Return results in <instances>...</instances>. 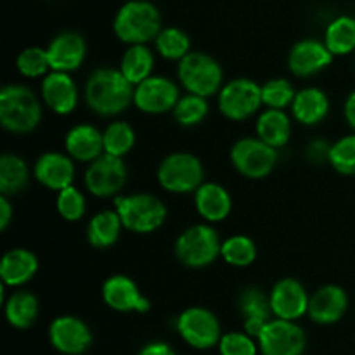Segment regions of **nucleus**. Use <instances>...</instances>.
<instances>
[{
	"instance_id": "nucleus-42",
	"label": "nucleus",
	"mask_w": 355,
	"mask_h": 355,
	"mask_svg": "<svg viewBox=\"0 0 355 355\" xmlns=\"http://www.w3.org/2000/svg\"><path fill=\"white\" fill-rule=\"evenodd\" d=\"M329 153H331V144L326 139H314L305 149V156L314 165H329Z\"/></svg>"
},
{
	"instance_id": "nucleus-7",
	"label": "nucleus",
	"mask_w": 355,
	"mask_h": 355,
	"mask_svg": "<svg viewBox=\"0 0 355 355\" xmlns=\"http://www.w3.org/2000/svg\"><path fill=\"white\" fill-rule=\"evenodd\" d=\"M222 239L211 224H194L175 239L177 260L189 269H205L220 257Z\"/></svg>"
},
{
	"instance_id": "nucleus-32",
	"label": "nucleus",
	"mask_w": 355,
	"mask_h": 355,
	"mask_svg": "<svg viewBox=\"0 0 355 355\" xmlns=\"http://www.w3.org/2000/svg\"><path fill=\"white\" fill-rule=\"evenodd\" d=\"M324 45L333 55H347L355 51V17L338 16L326 26Z\"/></svg>"
},
{
	"instance_id": "nucleus-39",
	"label": "nucleus",
	"mask_w": 355,
	"mask_h": 355,
	"mask_svg": "<svg viewBox=\"0 0 355 355\" xmlns=\"http://www.w3.org/2000/svg\"><path fill=\"white\" fill-rule=\"evenodd\" d=\"M55 210L66 222L82 220L87 211L85 194L75 186L59 191L58 198H55Z\"/></svg>"
},
{
	"instance_id": "nucleus-31",
	"label": "nucleus",
	"mask_w": 355,
	"mask_h": 355,
	"mask_svg": "<svg viewBox=\"0 0 355 355\" xmlns=\"http://www.w3.org/2000/svg\"><path fill=\"white\" fill-rule=\"evenodd\" d=\"M155 52L148 45H130L121 55L118 69L123 73V76L132 85L137 87L139 83L151 78L155 71Z\"/></svg>"
},
{
	"instance_id": "nucleus-10",
	"label": "nucleus",
	"mask_w": 355,
	"mask_h": 355,
	"mask_svg": "<svg viewBox=\"0 0 355 355\" xmlns=\"http://www.w3.org/2000/svg\"><path fill=\"white\" fill-rule=\"evenodd\" d=\"M177 331L184 342L198 350H208L220 343L222 328L217 315L205 307H189L177 318Z\"/></svg>"
},
{
	"instance_id": "nucleus-29",
	"label": "nucleus",
	"mask_w": 355,
	"mask_h": 355,
	"mask_svg": "<svg viewBox=\"0 0 355 355\" xmlns=\"http://www.w3.org/2000/svg\"><path fill=\"white\" fill-rule=\"evenodd\" d=\"M40 302L31 291L16 290L3 302V314L7 322L16 329H28L37 321Z\"/></svg>"
},
{
	"instance_id": "nucleus-20",
	"label": "nucleus",
	"mask_w": 355,
	"mask_h": 355,
	"mask_svg": "<svg viewBox=\"0 0 355 355\" xmlns=\"http://www.w3.org/2000/svg\"><path fill=\"white\" fill-rule=\"evenodd\" d=\"M47 55L52 71L69 73L71 75L85 61V38L76 33V31H61L47 45Z\"/></svg>"
},
{
	"instance_id": "nucleus-23",
	"label": "nucleus",
	"mask_w": 355,
	"mask_h": 355,
	"mask_svg": "<svg viewBox=\"0 0 355 355\" xmlns=\"http://www.w3.org/2000/svg\"><path fill=\"white\" fill-rule=\"evenodd\" d=\"M64 153L73 162L90 165L104 155L103 130L92 123H78L64 135Z\"/></svg>"
},
{
	"instance_id": "nucleus-15",
	"label": "nucleus",
	"mask_w": 355,
	"mask_h": 355,
	"mask_svg": "<svg viewBox=\"0 0 355 355\" xmlns=\"http://www.w3.org/2000/svg\"><path fill=\"white\" fill-rule=\"evenodd\" d=\"M49 340L58 352L82 355L92 343V331L89 324L76 315H59L49 326Z\"/></svg>"
},
{
	"instance_id": "nucleus-1",
	"label": "nucleus",
	"mask_w": 355,
	"mask_h": 355,
	"mask_svg": "<svg viewBox=\"0 0 355 355\" xmlns=\"http://www.w3.org/2000/svg\"><path fill=\"white\" fill-rule=\"evenodd\" d=\"M135 87L118 68L103 66L89 75L85 82V104L99 116H118L134 104Z\"/></svg>"
},
{
	"instance_id": "nucleus-12",
	"label": "nucleus",
	"mask_w": 355,
	"mask_h": 355,
	"mask_svg": "<svg viewBox=\"0 0 355 355\" xmlns=\"http://www.w3.org/2000/svg\"><path fill=\"white\" fill-rule=\"evenodd\" d=\"M180 99L179 83L168 76L153 75L146 82L139 83L134 92V106L144 114L172 113Z\"/></svg>"
},
{
	"instance_id": "nucleus-38",
	"label": "nucleus",
	"mask_w": 355,
	"mask_h": 355,
	"mask_svg": "<svg viewBox=\"0 0 355 355\" xmlns=\"http://www.w3.org/2000/svg\"><path fill=\"white\" fill-rule=\"evenodd\" d=\"M16 68L24 78H44V76H47L52 71L47 49L28 47L21 51L16 59Z\"/></svg>"
},
{
	"instance_id": "nucleus-43",
	"label": "nucleus",
	"mask_w": 355,
	"mask_h": 355,
	"mask_svg": "<svg viewBox=\"0 0 355 355\" xmlns=\"http://www.w3.org/2000/svg\"><path fill=\"white\" fill-rule=\"evenodd\" d=\"M14 208L10 203V198L0 194V231H6L9 224L12 222Z\"/></svg>"
},
{
	"instance_id": "nucleus-37",
	"label": "nucleus",
	"mask_w": 355,
	"mask_h": 355,
	"mask_svg": "<svg viewBox=\"0 0 355 355\" xmlns=\"http://www.w3.org/2000/svg\"><path fill=\"white\" fill-rule=\"evenodd\" d=\"M297 92L298 90L290 80L277 76V78L267 80L262 85V103L266 110L286 111L293 104Z\"/></svg>"
},
{
	"instance_id": "nucleus-17",
	"label": "nucleus",
	"mask_w": 355,
	"mask_h": 355,
	"mask_svg": "<svg viewBox=\"0 0 355 355\" xmlns=\"http://www.w3.org/2000/svg\"><path fill=\"white\" fill-rule=\"evenodd\" d=\"M335 55L328 51L324 42L318 38H304L291 47L288 54V69L297 78H311L324 71Z\"/></svg>"
},
{
	"instance_id": "nucleus-3",
	"label": "nucleus",
	"mask_w": 355,
	"mask_h": 355,
	"mask_svg": "<svg viewBox=\"0 0 355 355\" xmlns=\"http://www.w3.org/2000/svg\"><path fill=\"white\" fill-rule=\"evenodd\" d=\"M162 30V14L149 0H128L118 9L113 19L114 35L128 47L155 42Z\"/></svg>"
},
{
	"instance_id": "nucleus-4",
	"label": "nucleus",
	"mask_w": 355,
	"mask_h": 355,
	"mask_svg": "<svg viewBox=\"0 0 355 355\" xmlns=\"http://www.w3.org/2000/svg\"><path fill=\"white\" fill-rule=\"evenodd\" d=\"M114 211L121 218L125 231L135 234L156 232L166 220L165 203L158 196L149 193L120 194L113 200Z\"/></svg>"
},
{
	"instance_id": "nucleus-8",
	"label": "nucleus",
	"mask_w": 355,
	"mask_h": 355,
	"mask_svg": "<svg viewBox=\"0 0 355 355\" xmlns=\"http://www.w3.org/2000/svg\"><path fill=\"white\" fill-rule=\"evenodd\" d=\"M229 158L239 175L259 180L266 179L274 172L279 162V153L255 135V137H241L236 141L229 153Z\"/></svg>"
},
{
	"instance_id": "nucleus-36",
	"label": "nucleus",
	"mask_w": 355,
	"mask_h": 355,
	"mask_svg": "<svg viewBox=\"0 0 355 355\" xmlns=\"http://www.w3.org/2000/svg\"><path fill=\"white\" fill-rule=\"evenodd\" d=\"M173 120L180 125V127H198L203 123L210 114V103L208 99L201 96H194V94H184L180 96L179 103L175 104L172 111Z\"/></svg>"
},
{
	"instance_id": "nucleus-5",
	"label": "nucleus",
	"mask_w": 355,
	"mask_h": 355,
	"mask_svg": "<svg viewBox=\"0 0 355 355\" xmlns=\"http://www.w3.org/2000/svg\"><path fill=\"white\" fill-rule=\"evenodd\" d=\"M177 78L187 94L210 99L224 87V69L207 52L191 51L177 66Z\"/></svg>"
},
{
	"instance_id": "nucleus-19",
	"label": "nucleus",
	"mask_w": 355,
	"mask_h": 355,
	"mask_svg": "<svg viewBox=\"0 0 355 355\" xmlns=\"http://www.w3.org/2000/svg\"><path fill=\"white\" fill-rule=\"evenodd\" d=\"M75 175V162L66 153L47 151L38 156L33 165V177L37 182L55 193L73 186Z\"/></svg>"
},
{
	"instance_id": "nucleus-22",
	"label": "nucleus",
	"mask_w": 355,
	"mask_h": 355,
	"mask_svg": "<svg viewBox=\"0 0 355 355\" xmlns=\"http://www.w3.org/2000/svg\"><path fill=\"white\" fill-rule=\"evenodd\" d=\"M238 311L243 318V328L246 335L252 338H259L260 333L272 321V311H270L269 293L259 286H248L239 293Z\"/></svg>"
},
{
	"instance_id": "nucleus-28",
	"label": "nucleus",
	"mask_w": 355,
	"mask_h": 355,
	"mask_svg": "<svg viewBox=\"0 0 355 355\" xmlns=\"http://www.w3.org/2000/svg\"><path fill=\"white\" fill-rule=\"evenodd\" d=\"M123 224L113 210H103L94 215L87 224V241L96 250H107L120 239Z\"/></svg>"
},
{
	"instance_id": "nucleus-26",
	"label": "nucleus",
	"mask_w": 355,
	"mask_h": 355,
	"mask_svg": "<svg viewBox=\"0 0 355 355\" xmlns=\"http://www.w3.org/2000/svg\"><path fill=\"white\" fill-rule=\"evenodd\" d=\"M38 272V259L26 248H12L0 260V281L6 288H21Z\"/></svg>"
},
{
	"instance_id": "nucleus-9",
	"label": "nucleus",
	"mask_w": 355,
	"mask_h": 355,
	"mask_svg": "<svg viewBox=\"0 0 355 355\" xmlns=\"http://www.w3.org/2000/svg\"><path fill=\"white\" fill-rule=\"evenodd\" d=\"M218 111L231 121H245L262 110V85L252 78H232L217 96Z\"/></svg>"
},
{
	"instance_id": "nucleus-35",
	"label": "nucleus",
	"mask_w": 355,
	"mask_h": 355,
	"mask_svg": "<svg viewBox=\"0 0 355 355\" xmlns=\"http://www.w3.org/2000/svg\"><path fill=\"white\" fill-rule=\"evenodd\" d=\"M155 49L163 59L180 62L191 52V38L180 28L166 26L155 38Z\"/></svg>"
},
{
	"instance_id": "nucleus-24",
	"label": "nucleus",
	"mask_w": 355,
	"mask_h": 355,
	"mask_svg": "<svg viewBox=\"0 0 355 355\" xmlns=\"http://www.w3.org/2000/svg\"><path fill=\"white\" fill-rule=\"evenodd\" d=\"M329 107H331V103L324 90L319 87H305L298 90L295 96L293 104H291V116L304 127H315L326 120Z\"/></svg>"
},
{
	"instance_id": "nucleus-27",
	"label": "nucleus",
	"mask_w": 355,
	"mask_h": 355,
	"mask_svg": "<svg viewBox=\"0 0 355 355\" xmlns=\"http://www.w3.org/2000/svg\"><path fill=\"white\" fill-rule=\"evenodd\" d=\"M255 134L260 141L279 151L291 139V116L281 110L260 111L255 123Z\"/></svg>"
},
{
	"instance_id": "nucleus-13",
	"label": "nucleus",
	"mask_w": 355,
	"mask_h": 355,
	"mask_svg": "<svg viewBox=\"0 0 355 355\" xmlns=\"http://www.w3.org/2000/svg\"><path fill=\"white\" fill-rule=\"evenodd\" d=\"M257 342L262 355H304L307 336L297 322L274 318Z\"/></svg>"
},
{
	"instance_id": "nucleus-45",
	"label": "nucleus",
	"mask_w": 355,
	"mask_h": 355,
	"mask_svg": "<svg viewBox=\"0 0 355 355\" xmlns=\"http://www.w3.org/2000/svg\"><path fill=\"white\" fill-rule=\"evenodd\" d=\"M343 114H345L347 123L350 125V128L355 132V90L349 94L345 101V106H343Z\"/></svg>"
},
{
	"instance_id": "nucleus-14",
	"label": "nucleus",
	"mask_w": 355,
	"mask_h": 355,
	"mask_svg": "<svg viewBox=\"0 0 355 355\" xmlns=\"http://www.w3.org/2000/svg\"><path fill=\"white\" fill-rule=\"evenodd\" d=\"M269 300L274 318L297 322L298 319L307 315L311 295L298 279L283 277L269 291Z\"/></svg>"
},
{
	"instance_id": "nucleus-21",
	"label": "nucleus",
	"mask_w": 355,
	"mask_h": 355,
	"mask_svg": "<svg viewBox=\"0 0 355 355\" xmlns=\"http://www.w3.org/2000/svg\"><path fill=\"white\" fill-rule=\"evenodd\" d=\"M349 311V295L338 284H324L311 295L307 315L315 324L329 326L342 321Z\"/></svg>"
},
{
	"instance_id": "nucleus-40",
	"label": "nucleus",
	"mask_w": 355,
	"mask_h": 355,
	"mask_svg": "<svg viewBox=\"0 0 355 355\" xmlns=\"http://www.w3.org/2000/svg\"><path fill=\"white\" fill-rule=\"evenodd\" d=\"M329 165L342 175H355V132L333 142Z\"/></svg>"
},
{
	"instance_id": "nucleus-34",
	"label": "nucleus",
	"mask_w": 355,
	"mask_h": 355,
	"mask_svg": "<svg viewBox=\"0 0 355 355\" xmlns=\"http://www.w3.org/2000/svg\"><path fill=\"white\" fill-rule=\"evenodd\" d=\"M220 257L227 266L245 269L257 260V245L252 238L245 234L229 236L222 241Z\"/></svg>"
},
{
	"instance_id": "nucleus-2",
	"label": "nucleus",
	"mask_w": 355,
	"mask_h": 355,
	"mask_svg": "<svg viewBox=\"0 0 355 355\" xmlns=\"http://www.w3.org/2000/svg\"><path fill=\"white\" fill-rule=\"evenodd\" d=\"M40 97L21 83H9L0 90V125L10 134H30L44 116Z\"/></svg>"
},
{
	"instance_id": "nucleus-33",
	"label": "nucleus",
	"mask_w": 355,
	"mask_h": 355,
	"mask_svg": "<svg viewBox=\"0 0 355 355\" xmlns=\"http://www.w3.org/2000/svg\"><path fill=\"white\" fill-rule=\"evenodd\" d=\"M104 155L123 159L134 149L137 135L134 127L125 120H114L103 130Z\"/></svg>"
},
{
	"instance_id": "nucleus-44",
	"label": "nucleus",
	"mask_w": 355,
	"mask_h": 355,
	"mask_svg": "<svg viewBox=\"0 0 355 355\" xmlns=\"http://www.w3.org/2000/svg\"><path fill=\"white\" fill-rule=\"evenodd\" d=\"M139 355H177L175 350L165 342H151L141 349Z\"/></svg>"
},
{
	"instance_id": "nucleus-11",
	"label": "nucleus",
	"mask_w": 355,
	"mask_h": 355,
	"mask_svg": "<svg viewBox=\"0 0 355 355\" xmlns=\"http://www.w3.org/2000/svg\"><path fill=\"white\" fill-rule=\"evenodd\" d=\"M127 179L128 170L123 159L110 155H103L96 162L87 165L85 175H83L85 189L92 196L103 198V200L106 198L114 200L116 196H120Z\"/></svg>"
},
{
	"instance_id": "nucleus-18",
	"label": "nucleus",
	"mask_w": 355,
	"mask_h": 355,
	"mask_svg": "<svg viewBox=\"0 0 355 355\" xmlns=\"http://www.w3.org/2000/svg\"><path fill=\"white\" fill-rule=\"evenodd\" d=\"M40 99L52 113L66 116V114H71L78 106V87L69 73L51 71L42 80Z\"/></svg>"
},
{
	"instance_id": "nucleus-16",
	"label": "nucleus",
	"mask_w": 355,
	"mask_h": 355,
	"mask_svg": "<svg viewBox=\"0 0 355 355\" xmlns=\"http://www.w3.org/2000/svg\"><path fill=\"white\" fill-rule=\"evenodd\" d=\"M104 304L116 312H137L146 314L151 311V302L142 295L137 283L125 274H113L103 284Z\"/></svg>"
},
{
	"instance_id": "nucleus-25",
	"label": "nucleus",
	"mask_w": 355,
	"mask_h": 355,
	"mask_svg": "<svg viewBox=\"0 0 355 355\" xmlns=\"http://www.w3.org/2000/svg\"><path fill=\"white\" fill-rule=\"evenodd\" d=\"M194 207L207 224H218L231 215L232 198L220 184L205 182L194 193Z\"/></svg>"
},
{
	"instance_id": "nucleus-30",
	"label": "nucleus",
	"mask_w": 355,
	"mask_h": 355,
	"mask_svg": "<svg viewBox=\"0 0 355 355\" xmlns=\"http://www.w3.org/2000/svg\"><path fill=\"white\" fill-rule=\"evenodd\" d=\"M31 172L28 163L14 153L0 156V194L7 198L17 196L28 187Z\"/></svg>"
},
{
	"instance_id": "nucleus-6",
	"label": "nucleus",
	"mask_w": 355,
	"mask_h": 355,
	"mask_svg": "<svg viewBox=\"0 0 355 355\" xmlns=\"http://www.w3.org/2000/svg\"><path fill=\"white\" fill-rule=\"evenodd\" d=\"M156 179L159 187L170 194L196 193L205 184V166L193 153H170L159 162Z\"/></svg>"
},
{
	"instance_id": "nucleus-41",
	"label": "nucleus",
	"mask_w": 355,
	"mask_h": 355,
	"mask_svg": "<svg viewBox=\"0 0 355 355\" xmlns=\"http://www.w3.org/2000/svg\"><path fill=\"white\" fill-rule=\"evenodd\" d=\"M220 355H257L259 342L245 331H229L218 343Z\"/></svg>"
}]
</instances>
